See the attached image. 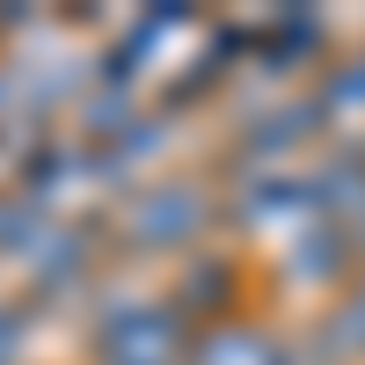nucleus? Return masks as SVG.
Instances as JSON below:
<instances>
[{"label": "nucleus", "mask_w": 365, "mask_h": 365, "mask_svg": "<svg viewBox=\"0 0 365 365\" xmlns=\"http://www.w3.org/2000/svg\"><path fill=\"white\" fill-rule=\"evenodd\" d=\"M190 336L175 299L161 292H110L88 322V358L96 365H190Z\"/></svg>", "instance_id": "f257e3e1"}, {"label": "nucleus", "mask_w": 365, "mask_h": 365, "mask_svg": "<svg viewBox=\"0 0 365 365\" xmlns=\"http://www.w3.org/2000/svg\"><path fill=\"white\" fill-rule=\"evenodd\" d=\"M125 234L146 256H182V249H197L212 234V205H205L197 182H154V190L125 212Z\"/></svg>", "instance_id": "f03ea898"}, {"label": "nucleus", "mask_w": 365, "mask_h": 365, "mask_svg": "<svg viewBox=\"0 0 365 365\" xmlns=\"http://www.w3.org/2000/svg\"><path fill=\"white\" fill-rule=\"evenodd\" d=\"M190 365H285V336L249 314H220L190 336Z\"/></svg>", "instance_id": "7ed1b4c3"}]
</instances>
